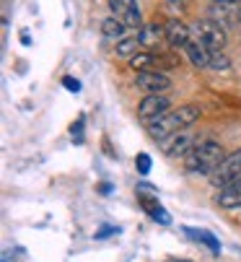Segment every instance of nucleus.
Masks as SVG:
<instances>
[{
    "mask_svg": "<svg viewBox=\"0 0 241 262\" xmlns=\"http://www.w3.org/2000/svg\"><path fill=\"white\" fill-rule=\"evenodd\" d=\"M135 86L145 94H166L171 89V78L164 70H143V73H138Z\"/></svg>",
    "mask_w": 241,
    "mask_h": 262,
    "instance_id": "6",
    "label": "nucleus"
},
{
    "mask_svg": "<svg viewBox=\"0 0 241 262\" xmlns=\"http://www.w3.org/2000/svg\"><path fill=\"white\" fill-rule=\"evenodd\" d=\"M143 47H140V39L138 36H125V39H119L117 45H114V55L117 57H125V60H130L133 55H138Z\"/></svg>",
    "mask_w": 241,
    "mask_h": 262,
    "instance_id": "14",
    "label": "nucleus"
},
{
    "mask_svg": "<svg viewBox=\"0 0 241 262\" xmlns=\"http://www.w3.org/2000/svg\"><path fill=\"white\" fill-rule=\"evenodd\" d=\"M241 177V148H236L233 154H226V159L215 166V171L208 177L210 179V184L213 187H226L228 182H233V179H238Z\"/></svg>",
    "mask_w": 241,
    "mask_h": 262,
    "instance_id": "5",
    "label": "nucleus"
},
{
    "mask_svg": "<svg viewBox=\"0 0 241 262\" xmlns=\"http://www.w3.org/2000/svg\"><path fill=\"white\" fill-rule=\"evenodd\" d=\"M192 34H194V39L208 45L210 50H223L226 47V26H221L213 18H200L192 26Z\"/></svg>",
    "mask_w": 241,
    "mask_h": 262,
    "instance_id": "4",
    "label": "nucleus"
},
{
    "mask_svg": "<svg viewBox=\"0 0 241 262\" xmlns=\"http://www.w3.org/2000/svg\"><path fill=\"white\" fill-rule=\"evenodd\" d=\"M200 117H203V109H200L197 104H184V106H179V109H171V112H166L161 120H156L153 125H148V133H150V138L153 140H164V138H169V135H174V133H179V130H187L189 125H194Z\"/></svg>",
    "mask_w": 241,
    "mask_h": 262,
    "instance_id": "1",
    "label": "nucleus"
},
{
    "mask_svg": "<svg viewBox=\"0 0 241 262\" xmlns=\"http://www.w3.org/2000/svg\"><path fill=\"white\" fill-rule=\"evenodd\" d=\"M62 86H65V89H70L73 94H78V91H80V81H75V78H70V76H65V78H62Z\"/></svg>",
    "mask_w": 241,
    "mask_h": 262,
    "instance_id": "21",
    "label": "nucleus"
},
{
    "mask_svg": "<svg viewBox=\"0 0 241 262\" xmlns=\"http://www.w3.org/2000/svg\"><path fill=\"white\" fill-rule=\"evenodd\" d=\"M127 29H130V26H127L122 18H117V16H109V18L101 21V34L106 36V39H114V42L125 39V36H127Z\"/></svg>",
    "mask_w": 241,
    "mask_h": 262,
    "instance_id": "12",
    "label": "nucleus"
},
{
    "mask_svg": "<svg viewBox=\"0 0 241 262\" xmlns=\"http://www.w3.org/2000/svg\"><path fill=\"white\" fill-rule=\"evenodd\" d=\"M106 3H109V11H112V16L122 18V16L127 13V6H130V0H106Z\"/></svg>",
    "mask_w": 241,
    "mask_h": 262,
    "instance_id": "18",
    "label": "nucleus"
},
{
    "mask_svg": "<svg viewBox=\"0 0 241 262\" xmlns=\"http://www.w3.org/2000/svg\"><path fill=\"white\" fill-rule=\"evenodd\" d=\"M164 29H166V42L174 50H187V45L192 42V36H194L192 29L184 21H179V18H169L164 24Z\"/></svg>",
    "mask_w": 241,
    "mask_h": 262,
    "instance_id": "8",
    "label": "nucleus"
},
{
    "mask_svg": "<svg viewBox=\"0 0 241 262\" xmlns=\"http://www.w3.org/2000/svg\"><path fill=\"white\" fill-rule=\"evenodd\" d=\"M215 205L223 208V210H233V208H241V177L228 182L226 187H221L218 195H215Z\"/></svg>",
    "mask_w": 241,
    "mask_h": 262,
    "instance_id": "9",
    "label": "nucleus"
},
{
    "mask_svg": "<svg viewBox=\"0 0 241 262\" xmlns=\"http://www.w3.org/2000/svg\"><path fill=\"white\" fill-rule=\"evenodd\" d=\"M135 166H138V174H150V156L148 154H138V159H135Z\"/></svg>",
    "mask_w": 241,
    "mask_h": 262,
    "instance_id": "19",
    "label": "nucleus"
},
{
    "mask_svg": "<svg viewBox=\"0 0 241 262\" xmlns=\"http://www.w3.org/2000/svg\"><path fill=\"white\" fill-rule=\"evenodd\" d=\"M194 145H197V140H194V135L187 133V130H179V133H174V135H169V138L161 140V148H164V154L171 156V159H179V156L184 159Z\"/></svg>",
    "mask_w": 241,
    "mask_h": 262,
    "instance_id": "7",
    "label": "nucleus"
},
{
    "mask_svg": "<svg viewBox=\"0 0 241 262\" xmlns=\"http://www.w3.org/2000/svg\"><path fill=\"white\" fill-rule=\"evenodd\" d=\"M210 70H218V73H226L231 70V60L223 50H213L210 52Z\"/></svg>",
    "mask_w": 241,
    "mask_h": 262,
    "instance_id": "16",
    "label": "nucleus"
},
{
    "mask_svg": "<svg viewBox=\"0 0 241 262\" xmlns=\"http://www.w3.org/2000/svg\"><path fill=\"white\" fill-rule=\"evenodd\" d=\"M138 39H140V47H143V50L156 52V47L166 39V29L158 26V24H145V26H140V31H138Z\"/></svg>",
    "mask_w": 241,
    "mask_h": 262,
    "instance_id": "10",
    "label": "nucleus"
},
{
    "mask_svg": "<svg viewBox=\"0 0 241 262\" xmlns=\"http://www.w3.org/2000/svg\"><path fill=\"white\" fill-rule=\"evenodd\" d=\"M70 138H73V143H83V117L78 120V125L70 127Z\"/></svg>",
    "mask_w": 241,
    "mask_h": 262,
    "instance_id": "20",
    "label": "nucleus"
},
{
    "mask_svg": "<svg viewBox=\"0 0 241 262\" xmlns=\"http://www.w3.org/2000/svg\"><path fill=\"white\" fill-rule=\"evenodd\" d=\"M187 234H192V236H194L197 242H205V244H208V247H210L213 252H218V249H221V244H218V242H215V239H213V236H210L208 231H197V229H187Z\"/></svg>",
    "mask_w": 241,
    "mask_h": 262,
    "instance_id": "17",
    "label": "nucleus"
},
{
    "mask_svg": "<svg viewBox=\"0 0 241 262\" xmlns=\"http://www.w3.org/2000/svg\"><path fill=\"white\" fill-rule=\"evenodd\" d=\"M187 57H189V62L197 68V70H205V68H210V47L208 45H203L200 39H192L189 45H187Z\"/></svg>",
    "mask_w": 241,
    "mask_h": 262,
    "instance_id": "11",
    "label": "nucleus"
},
{
    "mask_svg": "<svg viewBox=\"0 0 241 262\" xmlns=\"http://www.w3.org/2000/svg\"><path fill=\"white\" fill-rule=\"evenodd\" d=\"M122 21L130 26V29H140L143 26V13H140V6H138V0H130V6H127V13L122 16Z\"/></svg>",
    "mask_w": 241,
    "mask_h": 262,
    "instance_id": "15",
    "label": "nucleus"
},
{
    "mask_svg": "<svg viewBox=\"0 0 241 262\" xmlns=\"http://www.w3.org/2000/svg\"><path fill=\"white\" fill-rule=\"evenodd\" d=\"M223 159H226V154H223L221 143L208 138V140H200L184 156V169L189 174H197V177H210Z\"/></svg>",
    "mask_w": 241,
    "mask_h": 262,
    "instance_id": "2",
    "label": "nucleus"
},
{
    "mask_svg": "<svg viewBox=\"0 0 241 262\" xmlns=\"http://www.w3.org/2000/svg\"><path fill=\"white\" fill-rule=\"evenodd\" d=\"M182 3H184V0H169V6H171V8H182Z\"/></svg>",
    "mask_w": 241,
    "mask_h": 262,
    "instance_id": "23",
    "label": "nucleus"
},
{
    "mask_svg": "<svg viewBox=\"0 0 241 262\" xmlns=\"http://www.w3.org/2000/svg\"><path fill=\"white\" fill-rule=\"evenodd\" d=\"M166 112H171V99L166 94H145L143 101L138 104V117L143 120L145 127L153 125L156 120H161Z\"/></svg>",
    "mask_w": 241,
    "mask_h": 262,
    "instance_id": "3",
    "label": "nucleus"
},
{
    "mask_svg": "<svg viewBox=\"0 0 241 262\" xmlns=\"http://www.w3.org/2000/svg\"><path fill=\"white\" fill-rule=\"evenodd\" d=\"M213 3H228V6H241V0H213Z\"/></svg>",
    "mask_w": 241,
    "mask_h": 262,
    "instance_id": "22",
    "label": "nucleus"
},
{
    "mask_svg": "<svg viewBox=\"0 0 241 262\" xmlns=\"http://www.w3.org/2000/svg\"><path fill=\"white\" fill-rule=\"evenodd\" d=\"M140 203H143V208L150 213V218L153 221H158V223H164V226H166V223H171V215L164 210V208H161V203H158V198H148V195H140Z\"/></svg>",
    "mask_w": 241,
    "mask_h": 262,
    "instance_id": "13",
    "label": "nucleus"
},
{
    "mask_svg": "<svg viewBox=\"0 0 241 262\" xmlns=\"http://www.w3.org/2000/svg\"><path fill=\"white\" fill-rule=\"evenodd\" d=\"M171 262H177V259H171Z\"/></svg>",
    "mask_w": 241,
    "mask_h": 262,
    "instance_id": "24",
    "label": "nucleus"
}]
</instances>
